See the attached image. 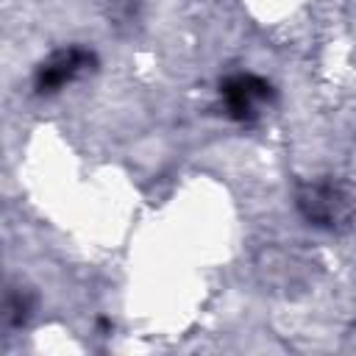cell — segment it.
Wrapping results in <instances>:
<instances>
[{
  "label": "cell",
  "mask_w": 356,
  "mask_h": 356,
  "mask_svg": "<svg viewBox=\"0 0 356 356\" xmlns=\"http://www.w3.org/2000/svg\"><path fill=\"white\" fill-rule=\"evenodd\" d=\"M298 203H300L306 220L314 222V225H323V228H334L342 220V214H345V200H342L339 189L331 186V184L309 186L300 195Z\"/></svg>",
  "instance_id": "3"
},
{
  "label": "cell",
  "mask_w": 356,
  "mask_h": 356,
  "mask_svg": "<svg viewBox=\"0 0 356 356\" xmlns=\"http://www.w3.org/2000/svg\"><path fill=\"white\" fill-rule=\"evenodd\" d=\"M220 95L225 100V111H228L231 120L250 122L253 114H256V103L273 100L275 92L264 78L250 75V72H236V75H228L220 83Z\"/></svg>",
  "instance_id": "1"
},
{
  "label": "cell",
  "mask_w": 356,
  "mask_h": 356,
  "mask_svg": "<svg viewBox=\"0 0 356 356\" xmlns=\"http://www.w3.org/2000/svg\"><path fill=\"white\" fill-rule=\"evenodd\" d=\"M92 64H95V53L86 50V47H67V50H58V53H53V56L36 70L33 86H36L39 95L58 92V89L67 86L75 75H81L83 70H89Z\"/></svg>",
  "instance_id": "2"
}]
</instances>
